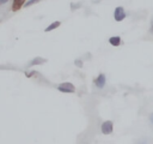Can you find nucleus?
<instances>
[{"label": "nucleus", "instance_id": "f257e3e1", "mask_svg": "<svg viewBox=\"0 0 153 144\" xmlns=\"http://www.w3.org/2000/svg\"><path fill=\"white\" fill-rule=\"evenodd\" d=\"M57 89H59V91H61V92H67V94H71V92H74V91H75L74 85H73L72 83H69V82H65V83L59 84V85H57Z\"/></svg>", "mask_w": 153, "mask_h": 144}, {"label": "nucleus", "instance_id": "f03ea898", "mask_svg": "<svg viewBox=\"0 0 153 144\" xmlns=\"http://www.w3.org/2000/svg\"><path fill=\"white\" fill-rule=\"evenodd\" d=\"M114 18H115V20H117V22L123 20V19L126 18L124 8H123V7H121V6L116 7V8H115V11H114Z\"/></svg>", "mask_w": 153, "mask_h": 144}, {"label": "nucleus", "instance_id": "7ed1b4c3", "mask_svg": "<svg viewBox=\"0 0 153 144\" xmlns=\"http://www.w3.org/2000/svg\"><path fill=\"white\" fill-rule=\"evenodd\" d=\"M112 128H114V125H112V121H110V120L104 121L102 124V127H100L102 133H104V134H110L112 132Z\"/></svg>", "mask_w": 153, "mask_h": 144}, {"label": "nucleus", "instance_id": "20e7f679", "mask_svg": "<svg viewBox=\"0 0 153 144\" xmlns=\"http://www.w3.org/2000/svg\"><path fill=\"white\" fill-rule=\"evenodd\" d=\"M94 84H96L97 88L102 89V88L105 85V76H104L103 73H100V74L94 79Z\"/></svg>", "mask_w": 153, "mask_h": 144}, {"label": "nucleus", "instance_id": "39448f33", "mask_svg": "<svg viewBox=\"0 0 153 144\" xmlns=\"http://www.w3.org/2000/svg\"><path fill=\"white\" fill-rule=\"evenodd\" d=\"M25 0H13V4H12V10L13 11H18L22 8V6L25 5Z\"/></svg>", "mask_w": 153, "mask_h": 144}, {"label": "nucleus", "instance_id": "423d86ee", "mask_svg": "<svg viewBox=\"0 0 153 144\" xmlns=\"http://www.w3.org/2000/svg\"><path fill=\"white\" fill-rule=\"evenodd\" d=\"M109 42L111 46H120L121 43V37L120 36H112L109 38Z\"/></svg>", "mask_w": 153, "mask_h": 144}, {"label": "nucleus", "instance_id": "0eeeda50", "mask_svg": "<svg viewBox=\"0 0 153 144\" xmlns=\"http://www.w3.org/2000/svg\"><path fill=\"white\" fill-rule=\"evenodd\" d=\"M57 26H60V22H54V23H51L49 26H47V28L44 29V31H45V32H48V31H51V30L56 29Z\"/></svg>", "mask_w": 153, "mask_h": 144}, {"label": "nucleus", "instance_id": "6e6552de", "mask_svg": "<svg viewBox=\"0 0 153 144\" xmlns=\"http://www.w3.org/2000/svg\"><path fill=\"white\" fill-rule=\"evenodd\" d=\"M44 62H45V60H44V59H42V58H35L33 60H31L30 66H33V65H39V64H44Z\"/></svg>", "mask_w": 153, "mask_h": 144}, {"label": "nucleus", "instance_id": "1a4fd4ad", "mask_svg": "<svg viewBox=\"0 0 153 144\" xmlns=\"http://www.w3.org/2000/svg\"><path fill=\"white\" fill-rule=\"evenodd\" d=\"M38 1H39V0H27V1L25 2V5H24V6H25V7H29V6H32L33 4L38 2Z\"/></svg>", "mask_w": 153, "mask_h": 144}, {"label": "nucleus", "instance_id": "9d476101", "mask_svg": "<svg viewBox=\"0 0 153 144\" xmlns=\"http://www.w3.org/2000/svg\"><path fill=\"white\" fill-rule=\"evenodd\" d=\"M75 65H78L79 67H81V66H82V62H81L80 60H75Z\"/></svg>", "mask_w": 153, "mask_h": 144}, {"label": "nucleus", "instance_id": "9b49d317", "mask_svg": "<svg viewBox=\"0 0 153 144\" xmlns=\"http://www.w3.org/2000/svg\"><path fill=\"white\" fill-rule=\"evenodd\" d=\"M7 1H8V0H0V4H1V5H4V4H6Z\"/></svg>", "mask_w": 153, "mask_h": 144}, {"label": "nucleus", "instance_id": "f8f14e48", "mask_svg": "<svg viewBox=\"0 0 153 144\" xmlns=\"http://www.w3.org/2000/svg\"><path fill=\"white\" fill-rule=\"evenodd\" d=\"M149 119H151V121H152V124H153V114H151V116H149Z\"/></svg>", "mask_w": 153, "mask_h": 144}, {"label": "nucleus", "instance_id": "ddd939ff", "mask_svg": "<svg viewBox=\"0 0 153 144\" xmlns=\"http://www.w3.org/2000/svg\"><path fill=\"white\" fill-rule=\"evenodd\" d=\"M151 32H153V25H152V28H151Z\"/></svg>", "mask_w": 153, "mask_h": 144}]
</instances>
